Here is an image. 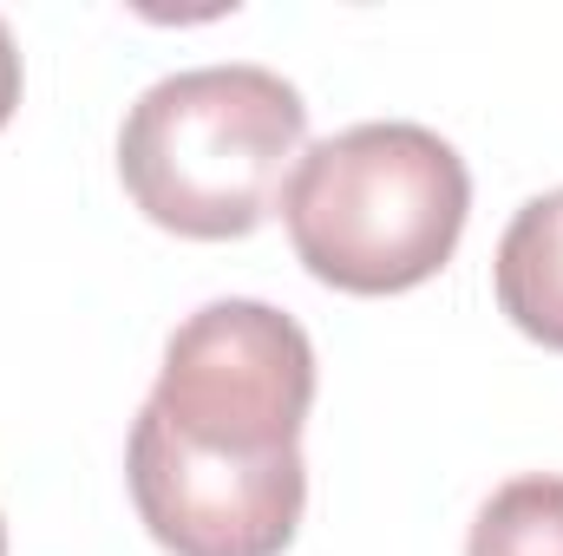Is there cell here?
<instances>
[{"instance_id": "cell-1", "label": "cell", "mask_w": 563, "mask_h": 556, "mask_svg": "<svg viewBox=\"0 0 563 556\" xmlns=\"http://www.w3.org/2000/svg\"><path fill=\"white\" fill-rule=\"evenodd\" d=\"M465 157L407 119H374L308 144L282 184V223L301 269L347 294H400L432 281L465 236Z\"/></svg>"}, {"instance_id": "cell-2", "label": "cell", "mask_w": 563, "mask_h": 556, "mask_svg": "<svg viewBox=\"0 0 563 556\" xmlns=\"http://www.w3.org/2000/svg\"><path fill=\"white\" fill-rule=\"evenodd\" d=\"M308 105L269 66H190L139 92L119 132V177L157 230L250 236L301 157Z\"/></svg>"}, {"instance_id": "cell-3", "label": "cell", "mask_w": 563, "mask_h": 556, "mask_svg": "<svg viewBox=\"0 0 563 556\" xmlns=\"http://www.w3.org/2000/svg\"><path fill=\"white\" fill-rule=\"evenodd\" d=\"M144 407L197 452L276 458L301 445L314 407V347L301 321L269 301H210L170 334Z\"/></svg>"}, {"instance_id": "cell-4", "label": "cell", "mask_w": 563, "mask_h": 556, "mask_svg": "<svg viewBox=\"0 0 563 556\" xmlns=\"http://www.w3.org/2000/svg\"><path fill=\"white\" fill-rule=\"evenodd\" d=\"M125 478L144 531L170 556H282L308 504L301 445L276 458H223L184 445L144 407L125 445Z\"/></svg>"}, {"instance_id": "cell-5", "label": "cell", "mask_w": 563, "mask_h": 556, "mask_svg": "<svg viewBox=\"0 0 563 556\" xmlns=\"http://www.w3.org/2000/svg\"><path fill=\"white\" fill-rule=\"evenodd\" d=\"M498 308L518 334L563 354V184L531 197L498 243Z\"/></svg>"}, {"instance_id": "cell-6", "label": "cell", "mask_w": 563, "mask_h": 556, "mask_svg": "<svg viewBox=\"0 0 563 556\" xmlns=\"http://www.w3.org/2000/svg\"><path fill=\"white\" fill-rule=\"evenodd\" d=\"M465 556H563V478L558 471H531L511 478L485 498V511L472 518Z\"/></svg>"}, {"instance_id": "cell-7", "label": "cell", "mask_w": 563, "mask_h": 556, "mask_svg": "<svg viewBox=\"0 0 563 556\" xmlns=\"http://www.w3.org/2000/svg\"><path fill=\"white\" fill-rule=\"evenodd\" d=\"M13 105H20V46H13V33L0 20V125L13 119Z\"/></svg>"}, {"instance_id": "cell-8", "label": "cell", "mask_w": 563, "mask_h": 556, "mask_svg": "<svg viewBox=\"0 0 563 556\" xmlns=\"http://www.w3.org/2000/svg\"><path fill=\"white\" fill-rule=\"evenodd\" d=\"M0 556H7V524H0Z\"/></svg>"}]
</instances>
